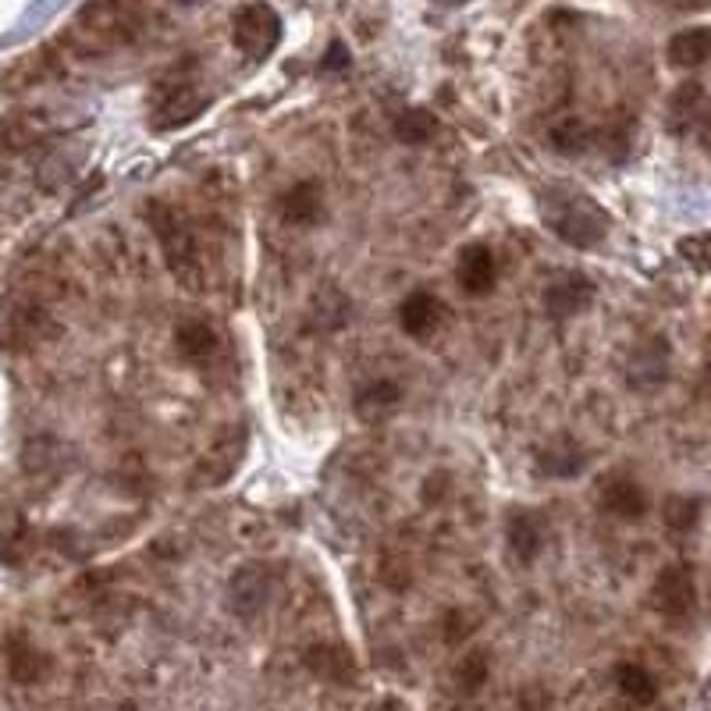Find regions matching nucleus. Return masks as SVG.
I'll list each match as a JSON object with an SVG mask.
<instances>
[{
  "instance_id": "obj_15",
  "label": "nucleus",
  "mask_w": 711,
  "mask_h": 711,
  "mask_svg": "<svg viewBox=\"0 0 711 711\" xmlns=\"http://www.w3.org/2000/svg\"><path fill=\"white\" fill-rule=\"evenodd\" d=\"M175 349L185 356V360L199 363L217 352V331L207 324V320H182L175 328Z\"/></svg>"
},
{
  "instance_id": "obj_10",
  "label": "nucleus",
  "mask_w": 711,
  "mask_h": 711,
  "mask_svg": "<svg viewBox=\"0 0 711 711\" xmlns=\"http://www.w3.org/2000/svg\"><path fill=\"white\" fill-rule=\"evenodd\" d=\"M267 601V573L260 566H243L235 569V577L228 580V608L235 616H257Z\"/></svg>"
},
{
  "instance_id": "obj_2",
  "label": "nucleus",
  "mask_w": 711,
  "mask_h": 711,
  "mask_svg": "<svg viewBox=\"0 0 711 711\" xmlns=\"http://www.w3.org/2000/svg\"><path fill=\"white\" fill-rule=\"evenodd\" d=\"M146 217H150V225H154L157 239L164 246V257H167V267H172L175 281L185 292L207 289V267H203V260H199V249H196L189 225H185L172 207H164V203L146 207Z\"/></svg>"
},
{
  "instance_id": "obj_11",
  "label": "nucleus",
  "mask_w": 711,
  "mask_h": 711,
  "mask_svg": "<svg viewBox=\"0 0 711 711\" xmlns=\"http://www.w3.org/2000/svg\"><path fill=\"white\" fill-rule=\"evenodd\" d=\"M320 214H324V193L317 182H296L281 196V217L289 225H313Z\"/></svg>"
},
{
  "instance_id": "obj_21",
  "label": "nucleus",
  "mask_w": 711,
  "mask_h": 711,
  "mask_svg": "<svg viewBox=\"0 0 711 711\" xmlns=\"http://www.w3.org/2000/svg\"><path fill=\"white\" fill-rule=\"evenodd\" d=\"M402 399V388L395 381H374V384H367L360 395H356V410H360L363 416H378L384 410H392V405H399Z\"/></svg>"
},
{
  "instance_id": "obj_25",
  "label": "nucleus",
  "mask_w": 711,
  "mask_h": 711,
  "mask_svg": "<svg viewBox=\"0 0 711 711\" xmlns=\"http://www.w3.org/2000/svg\"><path fill=\"white\" fill-rule=\"evenodd\" d=\"M320 68H324V72H338V68H349V50H346V43H331L328 58L320 61Z\"/></svg>"
},
{
  "instance_id": "obj_1",
  "label": "nucleus",
  "mask_w": 711,
  "mask_h": 711,
  "mask_svg": "<svg viewBox=\"0 0 711 711\" xmlns=\"http://www.w3.org/2000/svg\"><path fill=\"white\" fill-rule=\"evenodd\" d=\"M540 217L552 228L555 239H563L573 249H590L608 235V214L598 207L595 196L573 185H548L540 189Z\"/></svg>"
},
{
  "instance_id": "obj_7",
  "label": "nucleus",
  "mask_w": 711,
  "mask_h": 711,
  "mask_svg": "<svg viewBox=\"0 0 711 711\" xmlns=\"http://www.w3.org/2000/svg\"><path fill=\"white\" fill-rule=\"evenodd\" d=\"M698 598V587H693V573L687 566H669L658 573V580L651 587V605L662 616H687Z\"/></svg>"
},
{
  "instance_id": "obj_4",
  "label": "nucleus",
  "mask_w": 711,
  "mask_h": 711,
  "mask_svg": "<svg viewBox=\"0 0 711 711\" xmlns=\"http://www.w3.org/2000/svg\"><path fill=\"white\" fill-rule=\"evenodd\" d=\"M540 299H545V310L552 317H577L595 302V281L580 270H555V275H548Z\"/></svg>"
},
{
  "instance_id": "obj_3",
  "label": "nucleus",
  "mask_w": 711,
  "mask_h": 711,
  "mask_svg": "<svg viewBox=\"0 0 711 711\" xmlns=\"http://www.w3.org/2000/svg\"><path fill=\"white\" fill-rule=\"evenodd\" d=\"M231 40L249 61H264L281 43V19L270 4H243L231 14Z\"/></svg>"
},
{
  "instance_id": "obj_19",
  "label": "nucleus",
  "mask_w": 711,
  "mask_h": 711,
  "mask_svg": "<svg viewBox=\"0 0 711 711\" xmlns=\"http://www.w3.org/2000/svg\"><path fill=\"white\" fill-rule=\"evenodd\" d=\"M537 466L545 473H552V477H577V473L587 466V455L577 445L563 442V445H552V449L540 452Z\"/></svg>"
},
{
  "instance_id": "obj_13",
  "label": "nucleus",
  "mask_w": 711,
  "mask_h": 711,
  "mask_svg": "<svg viewBox=\"0 0 711 711\" xmlns=\"http://www.w3.org/2000/svg\"><path fill=\"white\" fill-rule=\"evenodd\" d=\"M8 672L14 676L19 683H40L43 680V672H47V655L32 645L29 637L22 633H14L8 637Z\"/></svg>"
},
{
  "instance_id": "obj_17",
  "label": "nucleus",
  "mask_w": 711,
  "mask_h": 711,
  "mask_svg": "<svg viewBox=\"0 0 711 711\" xmlns=\"http://www.w3.org/2000/svg\"><path fill=\"white\" fill-rule=\"evenodd\" d=\"M701 107H704L701 82H683V86L676 90L672 100H669V128L672 132H687L693 117L701 114Z\"/></svg>"
},
{
  "instance_id": "obj_6",
  "label": "nucleus",
  "mask_w": 711,
  "mask_h": 711,
  "mask_svg": "<svg viewBox=\"0 0 711 711\" xmlns=\"http://www.w3.org/2000/svg\"><path fill=\"white\" fill-rule=\"evenodd\" d=\"M598 505L608 516L633 523V519H645L648 495L633 477H626V473L612 470V473H605V477L598 481Z\"/></svg>"
},
{
  "instance_id": "obj_12",
  "label": "nucleus",
  "mask_w": 711,
  "mask_h": 711,
  "mask_svg": "<svg viewBox=\"0 0 711 711\" xmlns=\"http://www.w3.org/2000/svg\"><path fill=\"white\" fill-rule=\"evenodd\" d=\"M307 666L310 672H317L320 680H331L338 687H349L356 683V662L346 648H334V645H317L307 651Z\"/></svg>"
},
{
  "instance_id": "obj_8",
  "label": "nucleus",
  "mask_w": 711,
  "mask_h": 711,
  "mask_svg": "<svg viewBox=\"0 0 711 711\" xmlns=\"http://www.w3.org/2000/svg\"><path fill=\"white\" fill-rule=\"evenodd\" d=\"M445 324V302L434 292H410L399 302V328L413 338H431Z\"/></svg>"
},
{
  "instance_id": "obj_26",
  "label": "nucleus",
  "mask_w": 711,
  "mask_h": 711,
  "mask_svg": "<svg viewBox=\"0 0 711 711\" xmlns=\"http://www.w3.org/2000/svg\"><path fill=\"white\" fill-rule=\"evenodd\" d=\"M374 711H405V708H402V704H399L395 698H388V701H381V704H378Z\"/></svg>"
},
{
  "instance_id": "obj_22",
  "label": "nucleus",
  "mask_w": 711,
  "mask_h": 711,
  "mask_svg": "<svg viewBox=\"0 0 711 711\" xmlns=\"http://www.w3.org/2000/svg\"><path fill=\"white\" fill-rule=\"evenodd\" d=\"M587 125L584 122H577V117H566V122H558L555 128H552V146L558 150V154H566V157H573V154H584L587 150Z\"/></svg>"
},
{
  "instance_id": "obj_18",
  "label": "nucleus",
  "mask_w": 711,
  "mask_h": 711,
  "mask_svg": "<svg viewBox=\"0 0 711 711\" xmlns=\"http://www.w3.org/2000/svg\"><path fill=\"white\" fill-rule=\"evenodd\" d=\"M616 683L622 690V698H630L633 704H651L658 698V683L648 669H640L633 662H622L616 669Z\"/></svg>"
},
{
  "instance_id": "obj_20",
  "label": "nucleus",
  "mask_w": 711,
  "mask_h": 711,
  "mask_svg": "<svg viewBox=\"0 0 711 711\" xmlns=\"http://www.w3.org/2000/svg\"><path fill=\"white\" fill-rule=\"evenodd\" d=\"M487 672H491L487 655L484 651H470V655L460 658V666L452 669V683H455V690L463 693V698H473V693L487 683Z\"/></svg>"
},
{
  "instance_id": "obj_9",
  "label": "nucleus",
  "mask_w": 711,
  "mask_h": 711,
  "mask_svg": "<svg viewBox=\"0 0 711 711\" xmlns=\"http://www.w3.org/2000/svg\"><path fill=\"white\" fill-rule=\"evenodd\" d=\"M505 537H509V548L519 563H534L548 540V523L534 509H516L505 523Z\"/></svg>"
},
{
  "instance_id": "obj_5",
  "label": "nucleus",
  "mask_w": 711,
  "mask_h": 711,
  "mask_svg": "<svg viewBox=\"0 0 711 711\" xmlns=\"http://www.w3.org/2000/svg\"><path fill=\"white\" fill-rule=\"evenodd\" d=\"M495 281H498V264H495V253L484 243H470L455 253V285L460 292L470 299H484L495 292Z\"/></svg>"
},
{
  "instance_id": "obj_24",
  "label": "nucleus",
  "mask_w": 711,
  "mask_h": 711,
  "mask_svg": "<svg viewBox=\"0 0 711 711\" xmlns=\"http://www.w3.org/2000/svg\"><path fill=\"white\" fill-rule=\"evenodd\" d=\"M680 257L693 267V270H711V235L704 231V235H687V239H680Z\"/></svg>"
},
{
  "instance_id": "obj_14",
  "label": "nucleus",
  "mask_w": 711,
  "mask_h": 711,
  "mask_svg": "<svg viewBox=\"0 0 711 711\" xmlns=\"http://www.w3.org/2000/svg\"><path fill=\"white\" fill-rule=\"evenodd\" d=\"M666 54L676 68H698L711 58V29H683L669 40Z\"/></svg>"
},
{
  "instance_id": "obj_23",
  "label": "nucleus",
  "mask_w": 711,
  "mask_h": 711,
  "mask_svg": "<svg viewBox=\"0 0 711 711\" xmlns=\"http://www.w3.org/2000/svg\"><path fill=\"white\" fill-rule=\"evenodd\" d=\"M698 516H701V502L690 495H672L662 505V519L672 530H690L693 523H698Z\"/></svg>"
},
{
  "instance_id": "obj_16",
  "label": "nucleus",
  "mask_w": 711,
  "mask_h": 711,
  "mask_svg": "<svg viewBox=\"0 0 711 711\" xmlns=\"http://www.w3.org/2000/svg\"><path fill=\"white\" fill-rule=\"evenodd\" d=\"M392 132H395V140L405 143V146H423L437 132V117L427 107H405L395 117Z\"/></svg>"
}]
</instances>
